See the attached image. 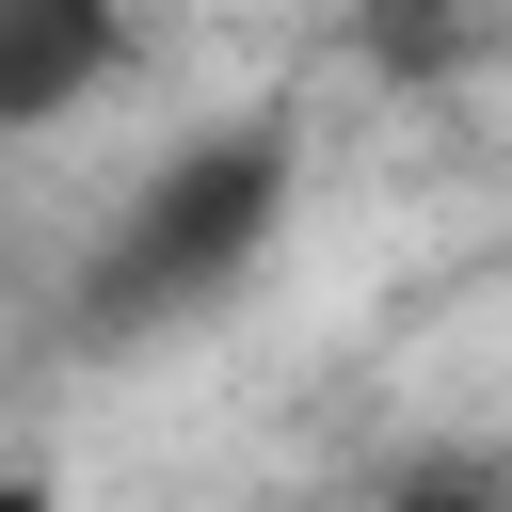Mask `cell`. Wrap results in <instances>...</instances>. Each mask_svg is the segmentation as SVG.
<instances>
[{"label": "cell", "instance_id": "2", "mask_svg": "<svg viewBox=\"0 0 512 512\" xmlns=\"http://www.w3.org/2000/svg\"><path fill=\"white\" fill-rule=\"evenodd\" d=\"M128 64V0H0V128H64Z\"/></svg>", "mask_w": 512, "mask_h": 512}, {"label": "cell", "instance_id": "3", "mask_svg": "<svg viewBox=\"0 0 512 512\" xmlns=\"http://www.w3.org/2000/svg\"><path fill=\"white\" fill-rule=\"evenodd\" d=\"M352 48L384 80H448L464 64V0H352Z\"/></svg>", "mask_w": 512, "mask_h": 512}, {"label": "cell", "instance_id": "1", "mask_svg": "<svg viewBox=\"0 0 512 512\" xmlns=\"http://www.w3.org/2000/svg\"><path fill=\"white\" fill-rule=\"evenodd\" d=\"M288 192H304V144H288L272 112H256V128L176 144V160L112 208V240L80 256L64 336H80V352H144V336H176V320L240 304V288H256V256L288 240Z\"/></svg>", "mask_w": 512, "mask_h": 512}]
</instances>
